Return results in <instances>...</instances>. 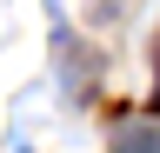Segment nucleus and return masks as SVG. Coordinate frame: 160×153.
<instances>
[{
    "label": "nucleus",
    "instance_id": "obj_2",
    "mask_svg": "<svg viewBox=\"0 0 160 153\" xmlns=\"http://www.w3.org/2000/svg\"><path fill=\"white\" fill-rule=\"evenodd\" d=\"M153 113H160V80H153Z\"/></svg>",
    "mask_w": 160,
    "mask_h": 153
},
{
    "label": "nucleus",
    "instance_id": "obj_1",
    "mask_svg": "<svg viewBox=\"0 0 160 153\" xmlns=\"http://www.w3.org/2000/svg\"><path fill=\"white\" fill-rule=\"evenodd\" d=\"M107 153H160V133H153V127H127Z\"/></svg>",
    "mask_w": 160,
    "mask_h": 153
}]
</instances>
